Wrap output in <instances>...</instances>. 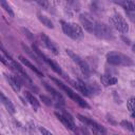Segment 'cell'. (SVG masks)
<instances>
[{
  "mask_svg": "<svg viewBox=\"0 0 135 135\" xmlns=\"http://www.w3.org/2000/svg\"><path fill=\"white\" fill-rule=\"evenodd\" d=\"M61 26H62L63 33L74 40H78L83 36L82 28L80 27V25L76 23H69L65 21H61Z\"/></svg>",
  "mask_w": 135,
  "mask_h": 135,
  "instance_id": "obj_1",
  "label": "cell"
},
{
  "mask_svg": "<svg viewBox=\"0 0 135 135\" xmlns=\"http://www.w3.org/2000/svg\"><path fill=\"white\" fill-rule=\"evenodd\" d=\"M107 61L113 65H127L128 66V65L133 64V61L130 57H128L123 54L117 53V52L108 53L107 54Z\"/></svg>",
  "mask_w": 135,
  "mask_h": 135,
  "instance_id": "obj_2",
  "label": "cell"
},
{
  "mask_svg": "<svg viewBox=\"0 0 135 135\" xmlns=\"http://www.w3.org/2000/svg\"><path fill=\"white\" fill-rule=\"evenodd\" d=\"M52 80H53V81H54V82H55V83H56L62 91H64V92L66 93V95H68L72 100H74L75 102H77L80 107H82V108H89V104H88V103H86V102H85V101H84V100H83L77 93H75L73 90H71L68 85H65L64 83H62L61 81H59L58 79H56V78H54V77H52Z\"/></svg>",
  "mask_w": 135,
  "mask_h": 135,
  "instance_id": "obj_3",
  "label": "cell"
},
{
  "mask_svg": "<svg viewBox=\"0 0 135 135\" xmlns=\"http://www.w3.org/2000/svg\"><path fill=\"white\" fill-rule=\"evenodd\" d=\"M110 22H111V24H112L118 32L123 33V34H126V33L129 32V25H128L127 21L124 20V18H123L121 15H119V14H117V13L113 14V15L110 17Z\"/></svg>",
  "mask_w": 135,
  "mask_h": 135,
  "instance_id": "obj_4",
  "label": "cell"
},
{
  "mask_svg": "<svg viewBox=\"0 0 135 135\" xmlns=\"http://www.w3.org/2000/svg\"><path fill=\"white\" fill-rule=\"evenodd\" d=\"M94 34L98 38H101V39H113L114 38V34H113L112 28L109 25L101 23V22H96Z\"/></svg>",
  "mask_w": 135,
  "mask_h": 135,
  "instance_id": "obj_5",
  "label": "cell"
},
{
  "mask_svg": "<svg viewBox=\"0 0 135 135\" xmlns=\"http://www.w3.org/2000/svg\"><path fill=\"white\" fill-rule=\"evenodd\" d=\"M65 51H66L68 55L73 59V61L75 63H77V65L80 68V70L83 73V75L86 76V77H90V75H91V69L88 65V63L84 61V59H82L81 57H79L78 55H76L75 53H73L71 50H65Z\"/></svg>",
  "mask_w": 135,
  "mask_h": 135,
  "instance_id": "obj_6",
  "label": "cell"
},
{
  "mask_svg": "<svg viewBox=\"0 0 135 135\" xmlns=\"http://www.w3.org/2000/svg\"><path fill=\"white\" fill-rule=\"evenodd\" d=\"M77 117H78V119H79L81 122H83L85 126L90 127V128L93 130V132H94L95 134H97V135H103V134L105 133L104 128H103L102 126H100L99 123H97L96 121H94V120H92V119H90V118H88V117H85V116H83V115H81V114H78Z\"/></svg>",
  "mask_w": 135,
  "mask_h": 135,
  "instance_id": "obj_7",
  "label": "cell"
},
{
  "mask_svg": "<svg viewBox=\"0 0 135 135\" xmlns=\"http://www.w3.org/2000/svg\"><path fill=\"white\" fill-rule=\"evenodd\" d=\"M32 49H33V51H34V52H35V53H36V54H37V55H38V56H39L45 63H47L49 66H51V69H52L55 73H57V74H59V75H62V71H61L60 66H59L55 61H53L52 59H50L49 57H46V56H45V55L38 49V46H37L35 43L32 45Z\"/></svg>",
  "mask_w": 135,
  "mask_h": 135,
  "instance_id": "obj_8",
  "label": "cell"
},
{
  "mask_svg": "<svg viewBox=\"0 0 135 135\" xmlns=\"http://www.w3.org/2000/svg\"><path fill=\"white\" fill-rule=\"evenodd\" d=\"M55 115H56V117L63 123V126H64L66 129L76 132V126H75V123H74V119H73V117H72L69 113H66V112H64V111H63L62 113L55 112Z\"/></svg>",
  "mask_w": 135,
  "mask_h": 135,
  "instance_id": "obj_9",
  "label": "cell"
},
{
  "mask_svg": "<svg viewBox=\"0 0 135 135\" xmlns=\"http://www.w3.org/2000/svg\"><path fill=\"white\" fill-rule=\"evenodd\" d=\"M79 21L81 22V24H82V26L84 27L85 31H88L89 33L94 34L95 25H96V22L97 21H95L89 14H80Z\"/></svg>",
  "mask_w": 135,
  "mask_h": 135,
  "instance_id": "obj_10",
  "label": "cell"
},
{
  "mask_svg": "<svg viewBox=\"0 0 135 135\" xmlns=\"http://www.w3.org/2000/svg\"><path fill=\"white\" fill-rule=\"evenodd\" d=\"M41 40H42V42H43V44L53 53V54H55V55H57L59 52H58V50H57V47H56V45L54 44V42L45 35V34H41Z\"/></svg>",
  "mask_w": 135,
  "mask_h": 135,
  "instance_id": "obj_11",
  "label": "cell"
},
{
  "mask_svg": "<svg viewBox=\"0 0 135 135\" xmlns=\"http://www.w3.org/2000/svg\"><path fill=\"white\" fill-rule=\"evenodd\" d=\"M100 80H101V83H102L104 86L113 85V84H116V82H117V78H116L115 76L108 75V74L102 75L101 78H100Z\"/></svg>",
  "mask_w": 135,
  "mask_h": 135,
  "instance_id": "obj_12",
  "label": "cell"
},
{
  "mask_svg": "<svg viewBox=\"0 0 135 135\" xmlns=\"http://www.w3.org/2000/svg\"><path fill=\"white\" fill-rule=\"evenodd\" d=\"M44 86H45V89L52 94V96H53L58 102H60V103H62V104L64 103V99H63V97H62V95H61L60 93H58L55 89H53L52 86H50L47 83H44Z\"/></svg>",
  "mask_w": 135,
  "mask_h": 135,
  "instance_id": "obj_13",
  "label": "cell"
},
{
  "mask_svg": "<svg viewBox=\"0 0 135 135\" xmlns=\"http://www.w3.org/2000/svg\"><path fill=\"white\" fill-rule=\"evenodd\" d=\"M0 96H1V101H2V103L4 104V107L6 108V110H7L11 114H15L16 110H15L14 104L11 102V100H9V99H7V98L3 95V93H1V94H0Z\"/></svg>",
  "mask_w": 135,
  "mask_h": 135,
  "instance_id": "obj_14",
  "label": "cell"
},
{
  "mask_svg": "<svg viewBox=\"0 0 135 135\" xmlns=\"http://www.w3.org/2000/svg\"><path fill=\"white\" fill-rule=\"evenodd\" d=\"M6 79H7V81H8V83H9V85L12 86V89L15 91V92H19L20 91V89H21V85H20V82L18 81V79L17 78H15L14 76H6Z\"/></svg>",
  "mask_w": 135,
  "mask_h": 135,
  "instance_id": "obj_15",
  "label": "cell"
},
{
  "mask_svg": "<svg viewBox=\"0 0 135 135\" xmlns=\"http://www.w3.org/2000/svg\"><path fill=\"white\" fill-rule=\"evenodd\" d=\"M115 3L121 5L127 12H135V3L132 1H127V0H122V1H116Z\"/></svg>",
  "mask_w": 135,
  "mask_h": 135,
  "instance_id": "obj_16",
  "label": "cell"
},
{
  "mask_svg": "<svg viewBox=\"0 0 135 135\" xmlns=\"http://www.w3.org/2000/svg\"><path fill=\"white\" fill-rule=\"evenodd\" d=\"M19 59H20V61H21L23 64H25L27 68H30L32 71H34L38 76H40V77H42V76H43V75H42V73H41V72H40V71H39L35 65H33V64H32V63H31L26 58H24V57H22V56H19Z\"/></svg>",
  "mask_w": 135,
  "mask_h": 135,
  "instance_id": "obj_17",
  "label": "cell"
},
{
  "mask_svg": "<svg viewBox=\"0 0 135 135\" xmlns=\"http://www.w3.org/2000/svg\"><path fill=\"white\" fill-rule=\"evenodd\" d=\"M75 85H77L78 90L81 91L82 94H84L85 96H90V90H89V86H88L86 83H84V81H82L81 79H78V80H77V84H75Z\"/></svg>",
  "mask_w": 135,
  "mask_h": 135,
  "instance_id": "obj_18",
  "label": "cell"
},
{
  "mask_svg": "<svg viewBox=\"0 0 135 135\" xmlns=\"http://www.w3.org/2000/svg\"><path fill=\"white\" fill-rule=\"evenodd\" d=\"M25 97L27 101L31 103V105L34 108V110L37 111V109L39 108V101L36 99V97H34V95H32L30 92H25Z\"/></svg>",
  "mask_w": 135,
  "mask_h": 135,
  "instance_id": "obj_19",
  "label": "cell"
},
{
  "mask_svg": "<svg viewBox=\"0 0 135 135\" xmlns=\"http://www.w3.org/2000/svg\"><path fill=\"white\" fill-rule=\"evenodd\" d=\"M37 16H38L39 21H40L43 25H45V26H46V27H49V28H53V27H54L53 22H52L47 17H45V16H43V15H41V14H38Z\"/></svg>",
  "mask_w": 135,
  "mask_h": 135,
  "instance_id": "obj_20",
  "label": "cell"
},
{
  "mask_svg": "<svg viewBox=\"0 0 135 135\" xmlns=\"http://www.w3.org/2000/svg\"><path fill=\"white\" fill-rule=\"evenodd\" d=\"M127 107H128V110L130 111L132 117L135 118V97H131V98L128 100Z\"/></svg>",
  "mask_w": 135,
  "mask_h": 135,
  "instance_id": "obj_21",
  "label": "cell"
},
{
  "mask_svg": "<svg viewBox=\"0 0 135 135\" xmlns=\"http://www.w3.org/2000/svg\"><path fill=\"white\" fill-rule=\"evenodd\" d=\"M0 4H1V6L5 9V12H6V13H8V15H9L11 17H14V12L12 11L11 6H9V5L4 1V0H1V1H0Z\"/></svg>",
  "mask_w": 135,
  "mask_h": 135,
  "instance_id": "obj_22",
  "label": "cell"
},
{
  "mask_svg": "<svg viewBox=\"0 0 135 135\" xmlns=\"http://www.w3.org/2000/svg\"><path fill=\"white\" fill-rule=\"evenodd\" d=\"M120 126H121L123 129L129 130V131H131V132L134 131V126H133V123H131V122L128 121V120H122V121L120 122Z\"/></svg>",
  "mask_w": 135,
  "mask_h": 135,
  "instance_id": "obj_23",
  "label": "cell"
},
{
  "mask_svg": "<svg viewBox=\"0 0 135 135\" xmlns=\"http://www.w3.org/2000/svg\"><path fill=\"white\" fill-rule=\"evenodd\" d=\"M39 131L42 133V135H53L50 131H47L45 128H43V127H39Z\"/></svg>",
  "mask_w": 135,
  "mask_h": 135,
  "instance_id": "obj_24",
  "label": "cell"
},
{
  "mask_svg": "<svg viewBox=\"0 0 135 135\" xmlns=\"http://www.w3.org/2000/svg\"><path fill=\"white\" fill-rule=\"evenodd\" d=\"M40 98H41V100L46 104V105H51L52 104V102H51V100L47 98V97H45V96H43V95H41L40 96Z\"/></svg>",
  "mask_w": 135,
  "mask_h": 135,
  "instance_id": "obj_25",
  "label": "cell"
},
{
  "mask_svg": "<svg viewBox=\"0 0 135 135\" xmlns=\"http://www.w3.org/2000/svg\"><path fill=\"white\" fill-rule=\"evenodd\" d=\"M22 31H23V32H24V34H25V35L28 37V39H31V40H34V36L32 35V33H30V32H28L26 28H22Z\"/></svg>",
  "mask_w": 135,
  "mask_h": 135,
  "instance_id": "obj_26",
  "label": "cell"
},
{
  "mask_svg": "<svg viewBox=\"0 0 135 135\" xmlns=\"http://www.w3.org/2000/svg\"><path fill=\"white\" fill-rule=\"evenodd\" d=\"M37 3L39 5H41L42 7H44V8H47V6H49V3L46 1H37Z\"/></svg>",
  "mask_w": 135,
  "mask_h": 135,
  "instance_id": "obj_27",
  "label": "cell"
},
{
  "mask_svg": "<svg viewBox=\"0 0 135 135\" xmlns=\"http://www.w3.org/2000/svg\"><path fill=\"white\" fill-rule=\"evenodd\" d=\"M122 39L126 41V43H127V44H130V41H129V39H126V37H122Z\"/></svg>",
  "mask_w": 135,
  "mask_h": 135,
  "instance_id": "obj_28",
  "label": "cell"
},
{
  "mask_svg": "<svg viewBox=\"0 0 135 135\" xmlns=\"http://www.w3.org/2000/svg\"><path fill=\"white\" fill-rule=\"evenodd\" d=\"M133 50H134V52H135V44L133 45Z\"/></svg>",
  "mask_w": 135,
  "mask_h": 135,
  "instance_id": "obj_29",
  "label": "cell"
}]
</instances>
